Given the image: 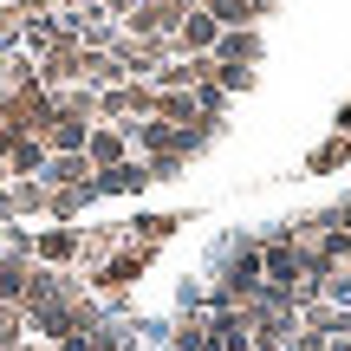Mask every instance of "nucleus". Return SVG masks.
Wrapping results in <instances>:
<instances>
[{
  "label": "nucleus",
  "mask_w": 351,
  "mask_h": 351,
  "mask_svg": "<svg viewBox=\"0 0 351 351\" xmlns=\"http://www.w3.org/2000/svg\"><path fill=\"white\" fill-rule=\"evenodd\" d=\"M189 0H143L137 13H124V20H117V33L124 39H176V26L189 20Z\"/></svg>",
  "instance_id": "obj_1"
},
{
  "label": "nucleus",
  "mask_w": 351,
  "mask_h": 351,
  "mask_svg": "<svg viewBox=\"0 0 351 351\" xmlns=\"http://www.w3.org/2000/svg\"><path fill=\"white\" fill-rule=\"evenodd\" d=\"M241 319H247V345L254 351H287L293 332H300V313H280V306H267V300H254Z\"/></svg>",
  "instance_id": "obj_2"
},
{
  "label": "nucleus",
  "mask_w": 351,
  "mask_h": 351,
  "mask_svg": "<svg viewBox=\"0 0 351 351\" xmlns=\"http://www.w3.org/2000/svg\"><path fill=\"white\" fill-rule=\"evenodd\" d=\"M221 33H228V26L215 20V13H202V7H195V13H189L182 26H176V59H215Z\"/></svg>",
  "instance_id": "obj_3"
},
{
  "label": "nucleus",
  "mask_w": 351,
  "mask_h": 351,
  "mask_svg": "<svg viewBox=\"0 0 351 351\" xmlns=\"http://www.w3.org/2000/svg\"><path fill=\"white\" fill-rule=\"evenodd\" d=\"M39 85L59 98V91H72V85H85V46H59V52H46L39 59Z\"/></svg>",
  "instance_id": "obj_4"
},
{
  "label": "nucleus",
  "mask_w": 351,
  "mask_h": 351,
  "mask_svg": "<svg viewBox=\"0 0 351 351\" xmlns=\"http://www.w3.org/2000/svg\"><path fill=\"white\" fill-rule=\"evenodd\" d=\"M85 156H91V169H117V163H130V156H137V150H130V130L124 124H91V143H85Z\"/></svg>",
  "instance_id": "obj_5"
},
{
  "label": "nucleus",
  "mask_w": 351,
  "mask_h": 351,
  "mask_svg": "<svg viewBox=\"0 0 351 351\" xmlns=\"http://www.w3.org/2000/svg\"><path fill=\"white\" fill-rule=\"evenodd\" d=\"M261 26H234V33H221V46H215V59H221V65H247V72H254V65H261Z\"/></svg>",
  "instance_id": "obj_6"
},
{
  "label": "nucleus",
  "mask_w": 351,
  "mask_h": 351,
  "mask_svg": "<svg viewBox=\"0 0 351 351\" xmlns=\"http://www.w3.org/2000/svg\"><path fill=\"white\" fill-rule=\"evenodd\" d=\"M39 182H46V189H91V182H98V169H91V156H52Z\"/></svg>",
  "instance_id": "obj_7"
},
{
  "label": "nucleus",
  "mask_w": 351,
  "mask_h": 351,
  "mask_svg": "<svg viewBox=\"0 0 351 351\" xmlns=\"http://www.w3.org/2000/svg\"><path fill=\"white\" fill-rule=\"evenodd\" d=\"M156 124H169V130H189V124H202V104H195V91H156Z\"/></svg>",
  "instance_id": "obj_8"
},
{
  "label": "nucleus",
  "mask_w": 351,
  "mask_h": 351,
  "mask_svg": "<svg viewBox=\"0 0 351 351\" xmlns=\"http://www.w3.org/2000/svg\"><path fill=\"white\" fill-rule=\"evenodd\" d=\"M137 189H150V163H143V156H130V163L98 176V195H137Z\"/></svg>",
  "instance_id": "obj_9"
},
{
  "label": "nucleus",
  "mask_w": 351,
  "mask_h": 351,
  "mask_svg": "<svg viewBox=\"0 0 351 351\" xmlns=\"http://www.w3.org/2000/svg\"><path fill=\"white\" fill-rule=\"evenodd\" d=\"M33 254H39L46 267H65V261H78V254H85V241H78L72 228H46V234L33 241Z\"/></svg>",
  "instance_id": "obj_10"
},
{
  "label": "nucleus",
  "mask_w": 351,
  "mask_h": 351,
  "mask_svg": "<svg viewBox=\"0 0 351 351\" xmlns=\"http://www.w3.org/2000/svg\"><path fill=\"white\" fill-rule=\"evenodd\" d=\"M267 13H274V0H221V7H215V20L234 33V26H254V20H267Z\"/></svg>",
  "instance_id": "obj_11"
},
{
  "label": "nucleus",
  "mask_w": 351,
  "mask_h": 351,
  "mask_svg": "<svg viewBox=\"0 0 351 351\" xmlns=\"http://www.w3.org/2000/svg\"><path fill=\"white\" fill-rule=\"evenodd\" d=\"M52 104H59L65 117H78V124H98V91H91V85H72V91H59Z\"/></svg>",
  "instance_id": "obj_12"
},
{
  "label": "nucleus",
  "mask_w": 351,
  "mask_h": 351,
  "mask_svg": "<svg viewBox=\"0 0 351 351\" xmlns=\"http://www.w3.org/2000/svg\"><path fill=\"white\" fill-rule=\"evenodd\" d=\"M130 234H137V247H163V241L176 234V215H143V221H130Z\"/></svg>",
  "instance_id": "obj_13"
},
{
  "label": "nucleus",
  "mask_w": 351,
  "mask_h": 351,
  "mask_svg": "<svg viewBox=\"0 0 351 351\" xmlns=\"http://www.w3.org/2000/svg\"><path fill=\"white\" fill-rule=\"evenodd\" d=\"M7 202H13V215H33V208H52V189L46 182H13Z\"/></svg>",
  "instance_id": "obj_14"
},
{
  "label": "nucleus",
  "mask_w": 351,
  "mask_h": 351,
  "mask_svg": "<svg viewBox=\"0 0 351 351\" xmlns=\"http://www.w3.org/2000/svg\"><path fill=\"white\" fill-rule=\"evenodd\" d=\"M208 85H221V91H254V72H247V65H221V59H215V78H208Z\"/></svg>",
  "instance_id": "obj_15"
},
{
  "label": "nucleus",
  "mask_w": 351,
  "mask_h": 351,
  "mask_svg": "<svg viewBox=\"0 0 351 351\" xmlns=\"http://www.w3.org/2000/svg\"><path fill=\"white\" fill-rule=\"evenodd\" d=\"M91 351H137V339L117 332V326H98V332H91Z\"/></svg>",
  "instance_id": "obj_16"
},
{
  "label": "nucleus",
  "mask_w": 351,
  "mask_h": 351,
  "mask_svg": "<svg viewBox=\"0 0 351 351\" xmlns=\"http://www.w3.org/2000/svg\"><path fill=\"white\" fill-rule=\"evenodd\" d=\"M351 156V143H326V150H319V169H332V163H345Z\"/></svg>",
  "instance_id": "obj_17"
},
{
  "label": "nucleus",
  "mask_w": 351,
  "mask_h": 351,
  "mask_svg": "<svg viewBox=\"0 0 351 351\" xmlns=\"http://www.w3.org/2000/svg\"><path fill=\"white\" fill-rule=\"evenodd\" d=\"M0 182H7V163H0Z\"/></svg>",
  "instance_id": "obj_18"
}]
</instances>
